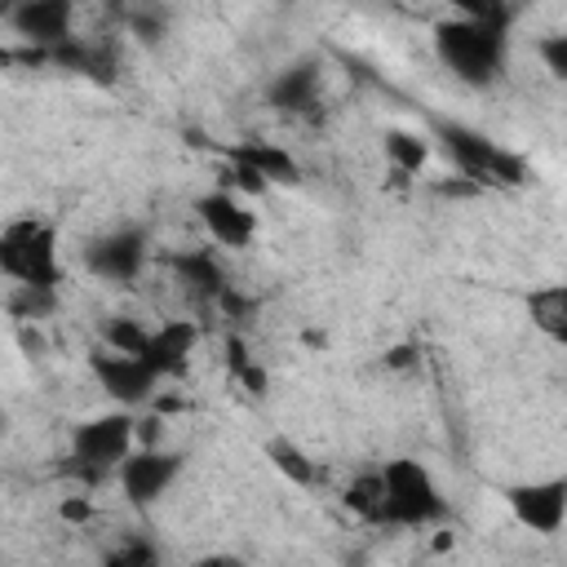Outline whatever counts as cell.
Here are the masks:
<instances>
[{
  "mask_svg": "<svg viewBox=\"0 0 567 567\" xmlns=\"http://www.w3.org/2000/svg\"><path fill=\"white\" fill-rule=\"evenodd\" d=\"M0 270L27 292H53L62 279L58 230L35 217H18L0 230Z\"/></svg>",
  "mask_w": 567,
  "mask_h": 567,
  "instance_id": "1",
  "label": "cell"
},
{
  "mask_svg": "<svg viewBox=\"0 0 567 567\" xmlns=\"http://www.w3.org/2000/svg\"><path fill=\"white\" fill-rule=\"evenodd\" d=\"M434 137L443 142V151L456 159V168L470 177V186H523L527 182V159L496 146L492 137L465 128V124H434Z\"/></svg>",
  "mask_w": 567,
  "mask_h": 567,
  "instance_id": "2",
  "label": "cell"
},
{
  "mask_svg": "<svg viewBox=\"0 0 567 567\" xmlns=\"http://www.w3.org/2000/svg\"><path fill=\"white\" fill-rule=\"evenodd\" d=\"M434 49L439 58L470 84H487L501 71V22H478V18H452L434 27Z\"/></svg>",
  "mask_w": 567,
  "mask_h": 567,
  "instance_id": "3",
  "label": "cell"
},
{
  "mask_svg": "<svg viewBox=\"0 0 567 567\" xmlns=\"http://www.w3.org/2000/svg\"><path fill=\"white\" fill-rule=\"evenodd\" d=\"M133 447H137V421L128 412L93 416L71 434V474H84L89 483H97L111 470H120Z\"/></svg>",
  "mask_w": 567,
  "mask_h": 567,
  "instance_id": "4",
  "label": "cell"
},
{
  "mask_svg": "<svg viewBox=\"0 0 567 567\" xmlns=\"http://www.w3.org/2000/svg\"><path fill=\"white\" fill-rule=\"evenodd\" d=\"M381 474H385V496H390L385 523L425 527V523H434L443 514V496H439V487H434V478H430V470L421 461L399 456V461H385Z\"/></svg>",
  "mask_w": 567,
  "mask_h": 567,
  "instance_id": "5",
  "label": "cell"
},
{
  "mask_svg": "<svg viewBox=\"0 0 567 567\" xmlns=\"http://www.w3.org/2000/svg\"><path fill=\"white\" fill-rule=\"evenodd\" d=\"M509 514L540 536H554L567 523V478H536V483H514L505 492Z\"/></svg>",
  "mask_w": 567,
  "mask_h": 567,
  "instance_id": "6",
  "label": "cell"
},
{
  "mask_svg": "<svg viewBox=\"0 0 567 567\" xmlns=\"http://www.w3.org/2000/svg\"><path fill=\"white\" fill-rule=\"evenodd\" d=\"M195 213H199V226L208 230V239L221 244V248H248L252 235H257V213H252L248 199L235 195L230 186L208 190V195L195 204Z\"/></svg>",
  "mask_w": 567,
  "mask_h": 567,
  "instance_id": "7",
  "label": "cell"
},
{
  "mask_svg": "<svg viewBox=\"0 0 567 567\" xmlns=\"http://www.w3.org/2000/svg\"><path fill=\"white\" fill-rule=\"evenodd\" d=\"M89 368L102 381V390L111 399H120V403H146L151 390H155V381H159V372L142 354H124V350H111V346L106 350H93L89 354Z\"/></svg>",
  "mask_w": 567,
  "mask_h": 567,
  "instance_id": "8",
  "label": "cell"
},
{
  "mask_svg": "<svg viewBox=\"0 0 567 567\" xmlns=\"http://www.w3.org/2000/svg\"><path fill=\"white\" fill-rule=\"evenodd\" d=\"M115 474H120V487H124L128 501L151 505L177 478V456L173 452H159V447H133Z\"/></svg>",
  "mask_w": 567,
  "mask_h": 567,
  "instance_id": "9",
  "label": "cell"
},
{
  "mask_svg": "<svg viewBox=\"0 0 567 567\" xmlns=\"http://www.w3.org/2000/svg\"><path fill=\"white\" fill-rule=\"evenodd\" d=\"M195 341H199V328H195L190 319H164V323L151 332L146 363H151L159 377H173V372H177V368L190 359Z\"/></svg>",
  "mask_w": 567,
  "mask_h": 567,
  "instance_id": "10",
  "label": "cell"
},
{
  "mask_svg": "<svg viewBox=\"0 0 567 567\" xmlns=\"http://www.w3.org/2000/svg\"><path fill=\"white\" fill-rule=\"evenodd\" d=\"M13 27L27 40H62L71 27V0H18Z\"/></svg>",
  "mask_w": 567,
  "mask_h": 567,
  "instance_id": "11",
  "label": "cell"
},
{
  "mask_svg": "<svg viewBox=\"0 0 567 567\" xmlns=\"http://www.w3.org/2000/svg\"><path fill=\"white\" fill-rule=\"evenodd\" d=\"M527 319L558 346H567V284H549V288H536L527 297Z\"/></svg>",
  "mask_w": 567,
  "mask_h": 567,
  "instance_id": "12",
  "label": "cell"
},
{
  "mask_svg": "<svg viewBox=\"0 0 567 567\" xmlns=\"http://www.w3.org/2000/svg\"><path fill=\"white\" fill-rule=\"evenodd\" d=\"M346 509L363 523H385L390 514V496H385V474L381 470H368V474H354V483L346 487Z\"/></svg>",
  "mask_w": 567,
  "mask_h": 567,
  "instance_id": "13",
  "label": "cell"
},
{
  "mask_svg": "<svg viewBox=\"0 0 567 567\" xmlns=\"http://www.w3.org/2000/svg\"><path fill=\"white\" fill-rule=\"evenodd\" d=\"M381 151H385L390 168H403V173H412V177H416V173L430 164L434 142H430L425 133H412V128H390V133L381 137Z\"/></svg>",
  "mask_w": 567,
  "mask_h": 567,
  "instance_id": "14",
  "label": "cell"
},
{
  "mask_svg": "<svg viewBox=\"0 0 567 567\" xmlns=\"http://www.w3.org/2000/svg\"><path fill=\"white\" fill-rule=\"evenodd\" d=\"M226 155L248 159L257 173H266L270 186H279V182H297V159H292L284 146H275V142H244V146H230Z\"/></svg>",
  "mask_w": 567,
  "mask_h": 567,
  "instance_id": "15",
  "label": "cell"
},
{
  "mask_svg": "<svg viewBox=\"0 0 567 567\" xmlns=\"http://www.w3.org/2000/svg\"><path fill=\"white\" fill-rule=\"evenodd\" d=\"M266 456H270V465H275L288 483H297V487H315L319 465H315L292 439H270V443H266Z\"/></svg>",
  "mask_w": 567,
  "mask_h": 567,
  "instance_id": "16",
  "label": "cell"
},
{
  "mask_svg": "<svg viewBox=\"0 0 567 567\" xmlns=\"http://www.w3.org/2000/svg\"><path fill=\"white\" fill-rule=\"evenodd\" d=\"M226 368H230V377H235V381H239L248 394H266V385H270V381H266L261 363L252 359L248 341H244V337H235V332L226 337Z\"/></svg>",
  "mask_w": 567,
  "mask_h": 567,
  "instance_id": "17",
  "label": "cell"
},
{
  "mask_svg": "<svg viewBox=\"0 0 567 567\" xmlns=\"http://www.w3.org/2000/svg\"><path fill=\"white\" fill-rule=\"evenodd\" d=\"M151 332H155V328H142V319H111V323L102 328V341H106L111 350H124V354H142V359H146Z\"/></svg>",
  "mask_w": 567,
  "mask_h": 567,
  "instance_id": "18",
  "label": "cell"
},
{
  "mask_svg": "<svg viewBox=\"0 0 567 567\" xmlns=\"http://www.w3.org/2000/svg\"><path fill=\"white\" fill-rule=\"evenodd\" d=\"M456 18H478V22H505V0H443Z\"/></svg>",
  "mask_w": 567,
  "mask_h": 567,
  "instance_id": "19",
  "label": "cell"
},
{
  "mask_svg": "<svg viewBox=\"0 0 567 567\" xmlns=\"http://www.w3.org/2000/svg\"><path fill=\"white\" fill-rule=\"evenodd\" d=\"M540 62H545L554 75L567 80V35H545V40H540Z\"/></svg>",
  "mask_w": 567,
  "mask_h": 567,
  "instance_id": "20",
  "label": "cell"
},
{
  "mask_svg": "<svg viewBox=\"0 0 567 567\" xmlns=\"http://www.w3.org/2000/svg\"><path fill=\"white\" fill-rule=\"evenodd\" d=\"M58 514H62V523H89L93 518V501L89 496H66L58 505Z\"/></svg>",
  "mask_w": 567,
  "mask_h": 567,
  "instance_id": "21",
  "label": "cell"
},
{
  "mask_svg": "<svg viewBox=\"0 0 567 567\" xmlns=\"http://www.w3.org/2000/svg\"><path fill=\"white\" fill-rule=\"evenodd\" d=\"M412 363H416V346H390L385 350V368L399 372V368H412Z\"/></svg>",
  "mask_w": 567,
  "mask_h": 567,
  "instance_id": "22",
  "label": "cell"
},
{
  "mask_svg": "<svg viewBox=\"0 0 567 567\" xmlns=\"http://www.w3.org/2000/svg\"><path fill=\"white\" fill-rule=\"evenodd\" d=\"M301 341H306L310 350H323V346H328V332H315V328H306V332H301Z\"/></svg>",
  "mask_w": 567,
  "mask_h": 567,
  "instance_id": "23",
  "label": "cell"
}]
</instances>
